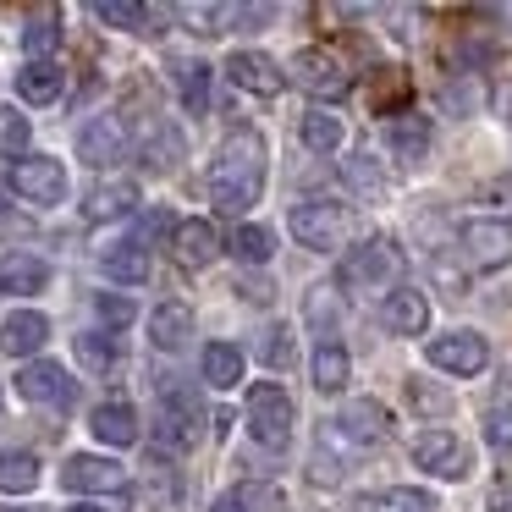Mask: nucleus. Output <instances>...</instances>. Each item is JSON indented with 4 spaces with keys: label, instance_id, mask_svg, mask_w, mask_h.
<instances>
[{
    "label": "nucleus",
    "instance_id": "nucleus-51",
    "mask_svg": "<svg viewBox=\"0 0 512 512\" xmlns=\"http://www.w3.org/2000/svg\"><path fill=\"white\" fill-rule=\"evenodd\" d=\"M0 512H39V507H0Z\"/></svg>",
    "mask_w": 512,
    "mask_h": 512
},
{
    "label": "nucleus",
    "instance_id": "nucleus-8",
    "mask_svg": "<svg viewBox=\"0 0 512 512\" xmlns=\"http://www.w3.org/2000/svg\"><path fill=\"white\" fill-rule=\"evenodd\" d=\"M342 232H347V215L325 199H309V204L292 210V237H298L303 248H314V254H331V248L342 243Z\"/></svg>",
    "mask_w": 512,
    "mask_h": 512
},
{
    "label": "nucleus",
    "instance_id": "nucleus-9",
    "mask_svg": "<svg viewBox=\"0 0 512 512\" xmlns=\"http://www.w3.org/2000/svg\"><path fill=\"white\" fill-rule=\"evenodd\" d=\"M226 78H232L237 89L259 94V100H276V94L287 89V72H281L265 50H232V56H226Z\"/></svg>",
    "mask_w": 512,
    "mask_h": 512
},
{
    "label": "nucleus",
    "instance_id": "nucleus-17",
    "mask_svg": "<svg viewBox=\"0 0 512 512\" xmlns=\"http://www.w3.org/2000/svg\"><path fill=\"white\" fill-rule=\"evenodd\" d=\"M171 248H177V259L188 270H204L215 254H221V237H215L210 221H177V232H171Z\"/></svg>",
    "mask_w": 512,
    "mask_h": 512
},
{
    "label": "nucleus",
    "instance_id": "nucleus-6",
    "mask_svg": "<svg viewBox=\"0 0 512 512\" xmlns=\"http://www.w3.org/2000/svg\"><path fill=\"white\" fill-rule=\"evenodd\" d=\"M292 83L309 89L314 100H342V94L353 89V72H347L331 50H298V56H292Z\"/></svg>",
    "mask_w": 512,
    "mask_h": 512
},
{
    "label": "nucleus",
    "instance_id": "nucleus-10",
    "mask_svg": "<svg viewBox=\"0 0 512 512\" xmlns=\"http://www.w3.org/2000/svg\"><path fill=\"white\" fill-rule=\"evenodd\" d=\"M17 397L39 402V408H67V402H72V380H67V369H61V364L34 358V364L17 369Z\"/></svg>",
    "mask_w": 512,
    "mask_h": 512
},
{
    "label": "nucleus",
    "instance_id": "nucleus-2",
    "mask_svg": "<svg viewBox=\"0 0 512 512\" xmlns=\"http://www.w3.org/2000/svg\"><path fill=\"white\" fill-rule=\"evenodd\" d=\"M292 424H298L292 397L276 380H259V386L248 391V435H254L259 446H270V452H281V446L292 441Z\"/></svg>",
    "mask_w": 512,
    "mask_h": 512
},
{
    "label": "nucleus",
    "instance_id": "nucleus-15",
    "mask_svg": "<svg viewBox=\"0 0 512 512\" xmlns=\"http://www.w3.org/2000/svg\"><path fill=\"white\" fill-rule=\"evenodd\" d=\"M78 155L89 160V166H116V160L127 155V127H122V116H94V122L78 133Z\"/></svg>",
    "mask_w": 512,
    "mask_h": 512
},
{
    "label": "nucleus",
    "instance_id": "nucleus-48",
    "mask_svg": "<svg viewBox=\"0 0 512 512\" xmlns=\"http://www.w3.org/2000/svg\"><path fill=\"white\" fill-rule=\"evenodd\" d=\"M496 111L512 122V83H501V89H496Z\"/></svg>",
    "mask_w": 512,
    "mask_h": 512
},
{
    "label": "nucleus",
    "instance_id": "nucleus-3",
    "mask_svg": "<svg viewBox=\"0 0 512 512\" xmlns=\"http://www.w3.org/2000/svg\"><path fill=\"white\" fill-rule=\"evenodd\" d=\"M336 276H342L347 287H369V292H380V287H391V281L402 276V248L391 243V237H369V243L347 248L342 265H336Z\"/></svg>",
    "mask_w": 512,
    "mask_h": 512
},
{
    "label": "nucleus",
    "instance_id": "nucleus-5",
    "mask_svg": "<svg viewBox=\"0 0 512 512\" xmlns=\"http://www.w3.org/2000/svg\"><path fill=\"white\" fill-rule=\"evenodd\" d=\"M424 358H430L441 375H479V369L490 364V342L479 331H446V336H435L430 347H424Z\"/></svg>",
    "mask_w": 512,
    "mask_h": 512
},
{
    "label": "nucleus",
    "instance_id": "nucleus-18",
    "mask_svg": "<svg viewBox=\"0 0 512 512\" xmlns=\"http://www.w3.org/2000/svg\"><path fill=\"white\" fill-rule=\"evenodd\" d=\"M193 336V309L188 303H160L155 314H149V342L160 347V353H182Z\"/></svg>",
    "mask_w": 512,
    "mask_h": 512
},
{
    "label": "nucleus",
    "instance_id": "nucleus-36",
    "mask_svg": "<svg viewBox=\"0 0 512 512\" xmlns=\"http://www.w3.org/2000/svg\"><path fill=\"white\" fill-rule=\"evenodd\" d=\"M177 89L188 100V111H204L210 105V67L204 61H177Z\"/></svg>",
    "mask_w": 512,
    "mask_h": 512
},
{
    "label": "nucleus",
    "instance_id": "nucleus-12",
    "mask_svg": "<svg viewBox=\"0 0 512 512\" xmlns=\"http://www.w3.org/2000/svg\"><path fill=\"white\" fill-rule=\"evenodd\" d=\"M413 463L441 474V479H463L468 474V446L457 441L452 430H424L419 441H413Z\"/></svg>",
    "mask_w": 512,
    "mask_h": 512
},
{
    "label": "nucleus",
    "instance_id": "nucleus-1",
    "mask_svg": "<svg viewBox=\"0 0 512 512\" xmlns=\"http://www.w3.org/2000/svg\"><path fill=\"white\" fill-rule=\"evenodd\" d=\"M259 193H265V138L254 127H237V133H226L210 166V204L221 215H243Z\"/></svg>",
    "mask_w": 512,
    "mask_h": 512
},
{
    "label": "nucleus",
    "instance_id": "nucleus-43",
    "mask_svg": "<svg viewBox=\"0 0 512 512\" xmlns=\"http://www.w3.org/2000/svg\"><path fill=\"white\" fill-rule=\"evenodd\" d=\"M331 298H336L331 287H314V292H309V320H314V325H331V314L342 320V303H331Z\"/></svg>",
    "mask_w": 512,
    "mask_h": 512
},
{
    "label": "nucleus",
    "instance_id": "nucleus-38",
    "mask_svg": "<svg viewBox=\"0 0 512 512\" xmlns=\"http://www.w3.org/2000/svg\"><path fill=\"white\" fill-rule=\"evenodd\" d=\"M259 358H265L270 369H287L292 364V336L281 331V325H270V331L259 336Z\"/></svg>",
    "mask_w": 512,
    "mask_h": 512
},
{
    "label": "nucleus",
    "instance_id": "nucleus-7",
    "mask_svg": "<svg viewBox=\"0 0 512 512\" xmlns=\"http://www.w3.org/2000/svg\"><path fill=\"white\" fill-rule=\"evenodd\" d=\"M12 193L28 204H61L67 199V171H61V160L50 155H28L12 166Z\"/></svg>",
    "mask_w": 512,
    "mask_h": 512
},
{
    "label": "nucleus",
    "instance_id": "nucleus-20",
    "mask_svg": "<svg viewBox=\"0 0 512 512\" xmlns=\"http://www.w3.org/2000/svg\"><path fill=\"white\" fill-rule=\"evenodd\" d=\"M50 287V265L39 254H23V248H17V254H6L0 259V292H45Z\"/></svg>",
    "mask_w": 512,
    "mask_h": 512
},
{
    "label": "nucleus",
    "instance_id": "nucleus-24",
    "mask_svg": "<svg viewBox=\"0 0 512 512\" xmlns=\"http://www.w3.org/2000/svg\"><path fill=\"white\" fill-rule=\"evenodd\" d=\"M100 265H105V276L122 281V287H138V281H149V254H144L138 243H116V248H105Z\"/></svg>",
    "mask_w": 512,
    "mask_h": 512
},
{
    "label": "nucleus",
    "instance_id": "nucleus-11",
    "mask_svg": "<svg viewBox=\"0 0 512 512\" xmlns=\"http://www.w3.org/2000/svg\"><path fill=\"white\" fill-rule=\"evenodd\" d=\"M61 485L83 490V496H105V490H122L127 485V468L111 463V457L78 452V457H67V468H61Z\"/></svg>",
    "mask_w": 512,
    "mask_h": 512
},
{
    "label": "nucleus",
    "instance_id": "nucleus-35",
    "mask_svg": "<svg viewBox=\"0 0 512 512\" xmlns=\"http://www.w3.org/2000/svg\"><path fill=\"white\" fill-rule=\"evenodd\" d=\"M182 160V138H177V127H155V133L144 138V166L149 171H171Z\"/></svg>",
    "mask_w": 512,
    "mask_h": 512
},
{
    "label": "nucleus",
    "instance_id": "nucleus-23",
    "mask_svg": "<svg viewBox=\"0 0 512 512\" xmlns=\"http://www.w3.org/2000/svg\"><path fill=\"white\" fill-rule=\"evenodd\" d=\"M133 204H138L133 182H100V188H89L83 215H89V221H116V215H133Z\"/></svg>",
    "mask_w": 512,
    "mask_h": 512
},
{
    "label": "nucleus",
    "instance_id": "nucleus-45",
    "mask_svg": "<svg viewBox=\"0 0 512 512\" xmlns=\"http://www.w3.org/2000/svg\"><path fill=\"white\" fill-rule=\"evenodd\" d=\"M413 402H419V408H435V413L446 408V397H441V391H430V386H413Z\"/></svg>",
    "mask_w": 512,
    "mask_h": 512
},
{
    "label": "nucleus",
    "instance_id": "nucleus-44",
    "mask_svg": "<svg viewBox=\"0 0 512 512\" xmlns=\"http://www.w3.org/2000/svg\"><path fill=\"white\" fill-rule=\"evenodd\" d=\"M485 441L490 446H512V408H496L485 419Z\"/></svg>",
    "mask_w": 512,
    "mask_h": 512
},
{
    "label": "nucleus",
    "instance_id": "nucleus-31",
    "mask_svg": "<svg viewBox=\"0 0 512 512\" xmlns=\"http://www.w3.org/2000/svg\"><path fill=\"white\" fill-rule=\"evenodd\" d=\"M56 45H61V12H56V6H45V12L28 17V28H23V50H28L34 61H45Z\"/></svg>",
    "mask_w": 512,
    "mask_h": 512
},
{
    "label": "nucleus",
    "instance_id": "nucleus-16",
    "mask_svg": "<svg viewBox=\"0 0 512 512\" xmlns=\"http://www.w3.org/2000/svg\"><path fill=\"white\" fill-rule=\"evenodd\" d=\"M380 325H386L391 336H424V325H430V298H424L419 287H397L380 303Z\"/></svg>",
    "mask_w": 512,
    "mask_h": 512
},
{
    "label": "nucleus",
    "instance_id": "nucleus-34",
    "mask_svg": "<svg viewBox=\"0 0 512 512\" xmlns=\"http://www.w3.org/2000/svg\"><path fill=\"white\" fill-rule=\"evenodd\" d=\"M0 155L28 160V116L17 105H0Z\"/></svg>",
    "mask_w": 512,
    "mask_h": 512
},
{
    "label": "nucleus",
    "instance_id": "nucleus-39",
    "mask_svg": "<svg viewBox=\"0 0 512 512\" xmlns=\"http://www.w3.org/2000/svg\"><path fill=\"white\" fill-rule=\"evenodd\" d=\"M226 12H232V6H177V17H182V23H193L199 34H221Z\"/></svg>",
    "mask_w": 512,
    "mask_h": 512
},
{
    "label": "nucleus",
    "instance_id": "nucleus-41",
    "mask_svg": "<svg viewBox=\"0 0 512 512\" xmlns=\"http://www.w3.org/2000/svg\"><path fill=\"white\" fill-rule=\"evenodd\" d=\"M479 204H490L496 215H512V177H490L479 188Z\"/></svg>",
    "mask_w": 512,
    "mask_h": 512
},
{
    "label": "nucleus",
    "instance_id": "nucleus-26",
    "mask_svg": "<svg viewBox=\"0 0 512 512\" xmlns=\"http://www.w3.org/2000/svg\"><path fill=\"white\" fill-rule=\"evenodd\" d=\"M331 435H347V441H358V446H369V441H380L386 435V413L375 408V402H353V408L336 419V430Z\"/></svg>",
    "mask_w": 512,
    "mask_h": 512
},
{
    "label": "nucleus",
    "instance_id": "nucleus-32",
    "mask_svg": "<svg viewBox=\"0 0 512 512\" xmlns=\"http://www.w3.org/2000/svg\"><path fill=\"white\" fill-rule=\"evenodd\" d=\"M391 149H397L402 160H424V149H430V122H424V116H397V122H391Z\"/></svg>",
    "mask_w": 512,
    "mask_h": 512
},
{
    "label": "nucleus",
    "instance_id": "nucleus-13",
    "mask_svg": "<svg viewBox=\"0 0 512 512\" xmlns=\"http://www.w3.org/2000/svg\"><path fill=\"white\" fill-rule=\"evenodd\" d=\"M199 424H204V408L188 397V391H171L166 402H160V446H171V452H182V446L199 441Z\"/></svg>",
    "mask_w": 512,
    "mask_h": 512
},
{
    "label": "nucleus",
    "instance_id": "nucleus-22",
    "mask_svg": "<svg viewBox=\"0 0 512 512\" xmlns=\"http://www.w3.org/2000/svg\"><path fill=\"white\" fill-rule=\"evenodd\" d=\"M61 67L56 61H28L23 72H17V94H23L28 105H50V100H61Z\"/></svg>",
    "mask_w": 512,
    "mask_h": 512
},
{
    "label": "nucleus",
    "instance_id": "nucleus-27",
    "mask_svg": "<svg viewBox=\"0 0 512 512\" xmlns=\"http://www.w3.org/2000/svg\"><path fill=\"white\" fill-rule=\"evenodd\" d=\"M94 17H100V23H111V28H127V34H149V28L160 23L155 6H133V0H100V6H94Z\"/></svg>",
    "mask_w": 512,
    "mask_h": 512
},
{
    "label": "nucleus",
    "instance_id": "nucleus-25",
    "mask_svg": "<svg viewBox=\"0 0 512 512\" xmlns=\"http://www.w3.org/2000/svg\"><path fill=\"white\" fill-rule=\"evenodd\" d=\"M204 380H210L215 391H232L237 380H243V347H232V342L204 347Z\"/></svg>",
    "mask_w": 512,
    "mask_h": 512
},
{
    "label": "nucleus",
    "instance_id": "nucleus-50",
    "mask_svg": "<svg viewBox=\"0 0 512 512\" xmlns=\"http://www.w3.org/2000/svg\"><path fill=\"white\" fill-rule=\"evenodd\" d=\"M6 193H12V182H0V210H6Z\"/></svg>",
    "mask_w": 512,
    "mask_h": 512
},
{
    "label": "nucleus",
    "instance_id": "nucleus-49",
    "mask_svg": "<svg viewBox=\"0 0 512 512\" xmlns=\"http://www.w3.org/2000/svg\"><path fill=\"white\" fill-rule=\"evenodd\" d=\"M72 512H111V507H100V501H83V507H72Z\"/></svg>",
    "mask_w": 512,
    "mask_h": 512
},
{
    "label": "nucleus",
    "instance_id": "nucleus-42",
    "mask_svg": "<svg viewBox=\"0 0 512 512\" xmlns=\"http://www.w3.org/2000/svg\"><path fill=\"white\" fill-rule=\"evenodd\" d=\"M94 309H100V320H105V325H116V331H122L127 320H133V303L116 298V292H100V298H94Z\"/></svg>",
    "mask_w": 512,
    "mask_h": 512
},
{
    "label": "nucleus",
    "instance_id": "nucleus-33",
    "mask_svg": "<svg viewBox=\"0 0 512 512\" xmlns=\"http://www.w3.org/2000/svg\"><path fill=\"white\" fill-rule=\"evenodd\" d=\"M232 254L243 259V265H265L270 254H276V237H270V226H237L232 232Z\"/></svg>",
    "mask_w": 512,
    "mask_h": 512
},
{
    "label": "nucleus",
    "instance_id": "nucleus-28",
    "mask_svg": "<svg viewBox=\"0 0 512 512\" xmlns=\"http://www.w3.org/2000/svg\"><path fill=\"white\" fill-rule=\"evenodd\" d=\"M34 485H39L34 452H0V496H28Z\"/></svg>",
    "mask_w": 512,
    "mask_h": 512
},
{
    "label": "nucleus",
    "instance_id": "nucleus-19",
    "mask_svg": "<svg viewBox=\"0 0 512 512\" xmlns=\"http://www.w3.org/2000/svg\"><path fill=\"white\" fill-rule=\"evenodd\" d=\"M309 375H314V391H325V397H336V391H347V380H353V358H347L342 342H320L309 358Z\"/></svg>",
    "mask_w": 512,
    "mask_h": 512
},
{
    "label": "nucleus",
    "instance_id": "nucleus-29",
    "mask_svg": "<svg viewBox=\"0 0 512 512\" xmlns=\"http://www.w3.org/2000/svg\"><path fill=\"white\" fill-rule=\"evenodd\" d=\"M364 507L369 512H441V501L419 485H391V490H380V496H369Z\"/></svg>",
    "mask_w": 512,
    "mask_h": 512
},
{
    "label": "nucleus",
    "instance_id": "nucleus-47",
    "mask_svg": "<svg viewBox=\"0 0 512 512\" xmlns=\"http://www.w3.org/2000/svg\"><path fill=\"white\" fill-rule=\"evenodd\" d=\"M490 512H512V490H507V485L490 490Z\"/></svg>",
    "mask_w": 512,
    "mask_h": 512
},
{
    "label": "nucleus",
    "instance_id": "nucleus-46",
    "mask_svg": "<svg viewBox=\"0 0 512 512\" xmlns=\"http://www.w3.org/2000/svg\"><path fill=\"white\" fill-rule=\"evenodd\" d=\"M210 512H248V501H243V496H237V490H226V496H221V501H215V507H210Z\"/></svg>",
    "mask_w": 512,
    "mask_h": 512
},
{
    "label": "nucleus",
    "instance_id": "nucleus-40",
    "mask_svg": "<svg viewBox=\"0 0 512 512\" xmlns=\"http://www.w3.org/2000/svg\"><path fill=\"white\" fill-rule=\"evenodd\" d=\"M342 171H347V182H353V188H364V193H380V188H386V177H380V171L369 166V155L342 160Z\"/></svg>",
    "mask_w": 512,
    "mask_h": 512
},
{
    "label": "nucleus",
    "instance_id": "nucleus-37",
    "mask_svg": "<svg viewBox=\"0 0 512 512\" xmlns=\"http://www.w3.org/2000/svg\"><path fill=\"white\" fill-rule=\"evenodd\" d=\"M72 347H78V358H83L89 369H100V375H105V369H116V342H111V336H100V331H83Z\"/></svg>",
    "mask_w": 512,
    "mask_h": 512
},
{
    "label": "nucleus",
    "instance_id": "nucleus-4",
    "mask_svg": "<svg viewBox=\"0 0 512 512\" xmlns=\"http://www.w3.org/2000/svg\"><path fill=\"white\" fill-rule=\"evenodd\" d=\"M457 243H463L468 270L512 265V221H490V215H479V221H468L463 232H457Z\"/></svg>",
    "mask_w": 512,
    "mask_h": 512
},
{
    "label": "nucleus",
    "instance_id": "nucleus-30",
    "mask_svg": "<svg viewBox=\"0 0 512 512\" xmlns=\"http://www.w3.org/2000/svg\"><path fill=\"white\" fill-rule=\"evenodd\" d=\"M303 144L314 149V155H336V144H342V116L336 111H325V105H314L309 116H303Z\"/></svg>",
    "mask_w": 512,
    "mask_h": 512
},
{
    "label": "nucleus",
    "instance_id": "nucleus-14",
    "mask_svg": "<svg viewBox=\"0 0 512 512\" xmlns=\"http://www.w3.org/2000/svg\"><path fill=\"white\" fill-rule=\"evenodd\" d=\"M45 342H50V320H45L39 309H12L6 320H0V353L34 358Z\"/></svg>",
    "mask_w": 512,
    "mask_h": 512
},
{
    "label": "nucleus",
    "instance_id": "nucleus-21",
    "mask_svg": "<svg viewBox=\"0 0 512 512\" xmlns=\"http://www.w3.org/2000/svg\"><path fill=\"white\" fill-rule=\"evenodd\" d=\"M89 430L100 435L105 446H133L138 441V413L127 408V402H105V408H94Z\"/></svg>",
    "mask_w": 512,
    "mask_h": 512
}]
</instances>
